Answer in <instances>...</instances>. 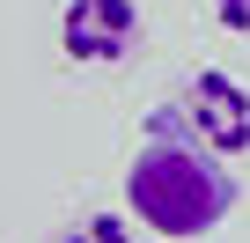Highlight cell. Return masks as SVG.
<instances>
[{
	"label": "cell",
	"instance_id": "obj_4",
	"mask_svg": "<svg viewBox=\"0 0 250 243\" xmlns=\"http://www.w3.org/2000/svg\"><path fill=\"white\" fill-rule=\"evenodd\" d=\"M52 243H133V228H125V214H88V221L59 228Z\"/></svg>",
	"mask_w": 250,
	"mask_h": 243
},
{
	"label": "cell",
	"instance_id": "obj_1",
	"mask_svg": "<svg viewBox=\"0 0 250 243\" xmlns=\"http://www.w3.org/2000/svg\"><path fill=\"white\" fill-rule=\"evenodd\" d=\"M125 214H133L140 228H155L162 243L213 236L235 214V177L191 133H147L140 155L125 162Z\"/></svg>",
	"mask_w": 250,
	"mask_h": 243
},
{
	"label": "cell",
	"instance_id": "obj_5",
	"mask_svg": "<svg viewBox=\"0 0 250 243\" xmlns=\"http://www.w3.org/2000/svg\"><path fill=\"white\" fill-rule=\"evenodd\" d=\"M206 8H213V22L228 37H250V0H206Z\"/></svg>",
	"mask_w": 250,
	"mask_h": 243
},
{
	"label": "cell",
	"instance_id": "obj_2",
	"mask_svg": "<svg viewBox=\"0 0 250 243\" xmlns=\"http://www.w3.org/2000/svg\"><path fill=\"white\" fill-rule=\"evenodd\" d=\"M155 133H191L199 148H213L221 162H235V155H250V88L235 74H221V66H199L155 110Z\"/></svg>",
	"mask_w": 250,
	"mask_h": 243
},
{
	"label": "cell",
	"instance_id": "obj_3",
	"mask_svg": "<svg viewBox=\"0 0 250 243\" xmlns=\"http://www.w3.org/2000/svg\"><path fill=\"white\" fill-rule=\"evenodd\" d=\"M140 37H147V22H140L133 0H66L59 8V52H66V66H118Z\"/></svg>",
	"mask_w": 250,
	"mask_h": 243
}]
</instances>
